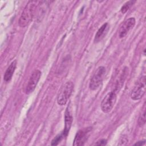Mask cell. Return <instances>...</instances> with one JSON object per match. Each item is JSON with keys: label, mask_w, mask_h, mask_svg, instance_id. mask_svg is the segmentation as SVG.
Listing matches in <instances>:
<instances>
[{"label": "cell", "mask_w": 146, "mask_h": 146, "mask_svg": "<svg viewBox=\"0 0 146 146\" xmlns=\"http://www.w3.org/2000/svg\"><path fill=\"white\" fill-rule=\"evenodd\" d=\"M37 1H30L25 7L19 19V25L22 27L27 26L32 20L37 6Z\"/></svg>", "instance_id": "obj_1"}, {"label": "cell", "mask_w": 146, "mask_h": 146, "mask_svg": "<svg viewBox=\"0 0 146 146\" xmlns=\"http://www.w3.org/2000/svg\"><path fill=\"white\" fill-rule=\"evenodd\" d=\"M74 90V84L72 82L68 81L66 82L61 87L59 90L58 97L57 103L60 106L65 105Z\"/></svg>", "instance_id": "obj_2"}, {"label": "cell", "mask_w": 146, "mask_h": 146, "mask_svg": "<svg viewBox=\"0 0 146 146\" xmlns=\"http://www.w3.org/2000/svg\"><path fill=\"white\" fill-rule=\"evenodd\" d=\"M106 71V68L104 66H99L97 68L89 83V87L91 90H97L100 87L103 80Z\"/></svg>", "instance_id": "obj_3"}, {"label": "cell", "mask_w": 146, "mask_h": 146, "mask_svg": "<svg viewBox=\"0 0 146 146\" xmlns=\"http://www.w3.org/2000/svg\"><path fill=\"white\" fill-rule=\"evenodd\" d=\"M117 99L116 94L115 91L108 92L102 100L101 109L104 113H109L113 108Z\"/></svg>", "instance_id": "obj_4"}, {"label": "cell", "mask_w": 146, "mask_h": 146, "mask_svg": "<svg viewBox=\"0 0 146 146\" xmlns=\"http://www.w3.org/2000/svg\"><path fill=\"white\" fill-rule=\"evenodd\" d=\"M145 92V76L141 77L131 91L130 96L132 100L140 99Z\"/></svg>", "instance_id": "obj_5"}, {"label": "cell", "mask_w": 146, "mask_h": 146, "mask_svg": "<svg viewBox=\"0 0 146 146\" xmlns=\"http://www.w3.org/2000/svg\"><path fill=\"white\" fill-rule=\"evenodd\" d=\"M92 131V127H86L80 129L76 134L73 145L75 146L83 145L88 139Z\"/></svg>", "instance_id": "obj_6"}, {"label": "cell", "mask_w": 146, "mask_h": 146, "mask_svg": "<svg viewBox=\"0 0 146 146\" xmlns=\"http://www.w3.org/2000/svg\"><path fill=\"white\" fill-rule=\"evenodd\" d=\"M40 76L41 72L39 70H35L33 72L30 76L25 89V93L26 94H30L34 91L40 79Z\"/></svg>", "instance_id": "obj_7"}, {"label": "cell", "mask_w": 146, "mask_h": 146, "mask_svg": "<svg viewBox=\"0 0 146 146\" xmlns=\"http://www.w3.org/2000/svg\"><path fill=\"white\" fill-rule=\"evenodd\" d=\"M136 20L133 17H131L125 21L121 26L119 31V36L120 38L125 37L128 33L133 28L135 25Z\"/></svg>", "instance_id": "obj_8"}, {"label": "cell", "mask_w": 146, "mask_h": 146, "mask_svg": "<svg viewBox=\"0 0 146 146\" xmlns=\"http://www.w3.org/2000/svg\"><path fill=\"white\" fill-rule=\"evenodd\" d=\"M73 117L72 116L71 112L70 110L69 107L68 106L66 112H65V115H64V128L63 131V133L64 136V137H66L70 131L72 123Z\"/></svg>", "instance_id": "obj_9"}, {"label": "cell", "mask_w": 146, "mask_h": 146, "mask_svg": "<svg viewBox=\"0 0 146 146\" xmlns=\"http://www.w3.org/2000/svg\"><path fill=\"white\" fill-rule=\"evenodd\" d=\"M110 29V26L108 23H104L97 31L95 38H94V42H99L101 41L107 35Z\"/></svg>", "instance_id": "obj_10"}, {"label": "cell", "mask_w": 146, "mask_h": 146, "mask_svg": "<svg viewBox=\"0 0 146 146\" xmlns=\"http://www.w3.org/2000/svg\"><path fill=\"white\" fill-rule=\"evenodd\" d=\"M16 67H17V60H14L7 67V70L5 72V74L3 76V79L5 82H8L11 79L16 69Z\"/></svg>", "instance_id": "obj_11"}, {"label": "cell", "mask_w": 146, "mask_h": 146, "mask_svg": "<svg viewBox=\"0 0 146 146\" xmlns=\"http://www.w3.org/2000/svg\"><path fill=\"white\" fill-rule=\"evenodd\" d=\"M145 106H144L137 120V123L140 127H143L145 123Z\"/></svg>", "instance_id": "obj_12"}, {"label": "cell", "mask_w": 146, "mask_h": 146, "mask_svg": "<svg viewBox=\"0 0 146 146\" xmlns=\"http://www.w3.org/2000/svg\"><path fill=\"white\" fill-rule=\"evenodd\" d=\"M135 1H129L125 3L124 4V5L121 7V12L123 14L125 13L129 9V8L133 5V3L135 2Z\"/></svg>", "instance_id": "obj_13"}, {"label": "cell", "mask_w": 146, "mask_h": 146, "mask_svg": "<svg viewBox=\"0 0 146 146\" xmlns=\"http://www.w3.org/2000/svg\"><path fill=\"white\" fill-rule=\"evenodd\" d=\"M63 137H64L63 132L60 133V134H58V135H56L54 138V139L52 140L51 141V145H58L59 144V143L62 140V139L63 138Z\"/></svg>", "instance_id": "obj_14"}, {"label": "cell", "mask_w": 146, "mask_h": 146, "mask_svg": "<svg viewBox=\"0 0 146 146\" xmlns=\"http://www.w3.org/2000/svg\"><path fill=\"white\" fill-rule=\"evenodd\" d=\"M107 141L106 139H100L99 140H98L96 143H95V145H105L107 144Z\"/></svg>", "instance_id": "obj_15"}, {"label": "cell", "mask_w": 146, "mask_h": 146, "mask_svg": "<svg viewBox=\"0 0 146 146\" xmlns=\"http://www.w3.org/2000/svg\"><path fill=\"white\" fill-rule=\"evenodd\" d=\"M145 143V140H141V141H139L137 143H136L135 144H134V145H143Z\"/></svg>", "instance_id": "obj_16"}]
</instances>
